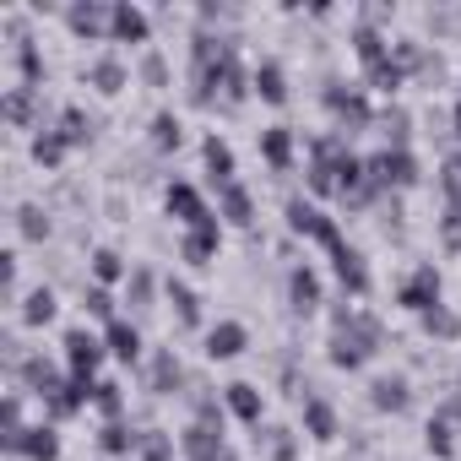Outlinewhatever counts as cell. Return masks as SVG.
<instances>
[{
    "label": "cell",
    "instance_id": "ab89813d",
    "mask_svg": "<svg viewBox=\"0 0 461 461\" xmlns=\"http://www.w3.org/2000/svg\"><path fill=\"white\" fill-rule=\"evenodd\" d=\"M17 66H23V87H39V77H44V60H39V50L23 39V50H17Z\"/></svg>",
    "mask_w": 461,
    "mask_h": 461
},
{
    "label": "cell",
    "instance_id": "e575fe53",
    "mask_svg": "<svg viewBox=\"0 0 461 461\" xmlns=\"http://www.w3.org/2000/svg\"><path fill=\"white\" fill-rule=\"evenodd\" d=\"M98 445H104L109 456H131V445H141V439H136L125 423H104V429H98Z\"/></svg>",
    "mask_w": 461,
    "mask_h": 461
},
{
    "label": "cell",
    "instance_id": "ffe728a7",
    "mask_svg": "<svg viewBox=\"0 0 461 461\" xmlns=\"http://www.w3.org/2000/svg\"><path fill=\"white\" fill-rule=\"evenodd\" d=\"M261 391L250 385V380H234V385H228V412H234V418H245V423H261Z\"/></svg>",
    "mask_w": 461,
    "mask_h": 461
},
{
    "label": "cell",
    "instance_id": "d6986e66",
    "mask_svg": "<svg viewBox=\"0 0 461 461\" xmlns=\"http://www.w3.org/2000/svg\"><path fill=\"white\" fill-rule=\"evenodd\" d=\"M93 391H98V385H87V380H66V385L50 396V412H55V418H71V412H82V407L93 402Z\"/></svg>",
    "mask_w": 461,
    "mask_h": 461
},
{
    "label": "cell",
    "instance_id": "5bb4252c",
    "mask_svg": "<svg viewBox=\"0 0 461 461\" xmlns=\"http://www.w3.org/2000/svg\"><path fill=\"white\" fill-rule=\"evenodd\" d=\"M245 342H250V337H245V326H240V321H222V326H212V331H206V353H212V358H240V353H245Z\"/></svg>",
    "mask_w": 461,
    "mask_h": 461
},
{
    "label": "cell",
    "instance_id": "74e56055",
    "mask_svg": "<svg viewBox=\"0 0 461 461\" xmlns=\"http://www.w3.org/2000/svg\"><path fill=\"white\" fill-rule=\"evenodd\" d=\"M418 321H423V331H429V337H439V342L461 331V321H456V315H450L445 304H439V310H429V315H418Z\"/></svg>",
    "mask_w": 461,
    "mask_h": 461
},
{
    "label": "cell",
    "instance_id": "30bf717a",
    "mask_svg": "<svg viewBox=\"0 0 461 461\" xmlns=\"http://www.w3.org/2000/svg\"><path fill=\"white\" fill-rule=\"evenodd\" d=\"M331 267H337V277H342V288H348V294H369V267H364V256H358L348 240L331 250Z\"/></svg>",
    "mask_w": 461,
    "mask_h": 461
},
{
    "label": "cell",
    "instance_id": "7c38bea8",
    "mask_svg": "<svg viewBox=\"0 0 461 461\" xmlns=\"http://www.w3.org/2000/svg\"><path fill=\"white\" fill-rule=\"evenodd\" d=\"M201 158H206V174L217 179V190H228V185H240V179H234V147H228L222 136H206Z\"/></svg>",
    "mask_w": 461,
    "mask_h": 461
},
{
    "label": "cell",
    "instance_id": "1f68e13d",
    "mask_svg": "<svg viewBox=\"0 0 461 461\" xmlns=\"http://www.w3.org/2000/svg\"><path fill=\"white\" fill-rule=\"evenodd\" d=\"M55 131H60V136H66L71 147H82V141L93 136V120H87L82 109H60V125H55Z\"/></svg>",
    "mask_w": 461,
    "mask_h": 461
},
{
    "label": "cell",
    "instance_id": "8fae6325",
    "mask_svg": "<svg viewBox=\"0 0 461 461\" xmlns=\"http://www.w3.org/2000/svg\"><path fill=\"white\" fill-rule=\"evenodd\" d=\"M261 158H267L272 174H288V163H294V131L288 125H267L261 131Z\"/></svg>",
    "mask_w": 461,
    "mask_h": 461
},
{
    "label": "cell",
    "instance_id": "8992f818",
    "mask_svg": "<svg viewBox=\"0 0 461 461\" xmlns=\"http://www.w3.org/2000/svg\"><path fill=\"white\" fill-rule=\"evenodd\" d=\"M402 310H412V315H429V310H439V272L423 261L407 283H402Z\"/></svg>",
    "mask_w": 461,
    "mask_h": 461
},
{
    "label": "cell",
    "instance_id": "f35d334b",
    "mask_svg": "<svg viewBox=\"0 0 461 461\" xmlns=\"http://www.w3.org/2000/svg\"><path fill=\"white\" fill-rule=\"evenodd\" d=\"M33 93H39V87H17V93L6 98V120H12V125H28V120H33Z\"/></svg>",
    "mask_w": 461,
    "mask_h": 461
},
{
    "label": "cell",
    "instance_id": "7bdbcfd3",
    "mask_svg": "<svg viewBox=\"0 0 461 461\" xmlns=\"http://www.w3.org/2000/svg\"><path fill=\"white\" fill-rule=\"evenodd\" d=\"M141 461H174L168 434H141Z\"/></svg>",
    "mask_w": 461,
    "mask_h": 461
},
{
    "label": "cell",
    "instance_id": "f6af8a7d",
    "mask_svg": "<svg viewBox=\"0 0 461 461\" xmlns=\"http://www.w3.org/2000/svg\"><path fill=\"white\" fill-rule=\"evenodd\" d=\"M87 315L114 321V299H109V288H87Z\"/></svg>",
    "mask_w": 461,
    "mask_h": 461
},
{
    "label": "cell",
    "instance_id": "603a6c76",
    "mask_svg": "<svg viewBox=\"0 0 461 461\" xmlns=\"http://www.w3.org/2000/svg\"><path fill=\"white\" fill-rule=\"evenodd\" d=\"M250 82H256V93H261L267 104H283V98H288V77H283V66H277V60H261Z\"/></svg>",
    "mask_w": 461,
    "mask_h": 461
},
{
    "label": "cell",
    "instance_id": "277c9868",
    "mask_svg": "<svg viewBox=\"0 0 461 461\" xmlns=\"http://www.w3.org/2000/svg\"><path fill=\"white\" fill-rule=\"evenodd\" d=\"M326 109L342 120V136L369 125V98H364V87H342V82H331V87H326Z\"/></svg>",
    "mask_w": 461,
    "mask_h": 461
},
{
    "label": "cell",
    "instance_id": "836d02e7",
    "mask_svg": "<svg viewBox=\"0 0 461 461\" xmlns=\"http://www.w3.org/2000/svg\"><path fill=\"white\" fill-rule=\"evenodd\" d=\"M23 321H28V326H50V321H55V294H50V288L28 294V304H23Z\"/></svg>",
    "mask_w": 461,
    "mask_h": 461
},
{
    "label": "cell",
    "instance_id": "d4e9b609",
    "mask_svg": "<svg viewBox=\"0 0 461 461\" xmlns=\"http://www.w3.org/2000/svg\"><path fill=\"white\" fill-rule=\"evenodd\" d=\"M217 217H228V222L250 228V217H256V206H250V190H245V185H228V190H222V212H217Z\"/></svg>",
    "mask_w": 461,
    "mask_h": 461
},
{
    "label": "cell",
    "instance_id": "681fc988",
    "mask_svg": "<svg viewBox=\"0 0 461 461\" xmlns=\"http://www.w3.org/2000/svg\"><path fill=\"white\" fill-rule=\"evenodd\" d=\"M267 450H272L277 461H294V439H288V429H272V434H267Z\"/></svg>",
    "mask_w": 461,
    "mask_h": 461
},
{
    "label": "cell",
    "instance_id": "ac0fdd59",
    "mask_svg": "<svg viewBox=\"0 0 461 461\" xmlns=\"http://www.w3.org/2000/svg\"><path fill=\"white\" fill-rule=\"evenodd\" d=\"M17 456H28V461H55V456H60V434H55L50 423H39V429H23V439H17Z\"/></svg>",
    "mask_w": 461,
    "mask_h": 461
},
{
    "label": "cell",
    "instance_id": "bcb514c9",
    "mask_svg": "<svg viewBox=\"0 0 461 461\" xmlns=\"http://www.w3.org/2000/svg\"><path fill=\"white\" fill-rule=\"evenodd\" d=\"M439 234H445V245H450V250H461V206H445Z\"/></svg>",
    "mask_w": 461,
    "mask_h": 461
},
{
    "label": "cell",
    "instance_id": "4dcf8cb0",
    "mask_svg": "<svg viewBox=\"0 0 461 461\" xmlns=\"http://www.w3.org/2000/svg\"><path fill=\"white\" fill-rule=\"evenodd\" d=\"M87 77H93V87H98V93H120V87H125V66H120L114 55H109V60H98Z\"/></svg>",
    "mask_w": 461,
    "mask_h": 461
},
{
    "label": "cell",
    "instance_id": "4316f807",
    "mask_svg": "<svg viewBox=\"0 0 461 461\" xmlns=\"http://www.w3.org/2000/svg\"><path fill=\"white\" fill-rule=\"evenodd\" d=\"M304 429H310L315 439H331V434H337V412H331L321 396H304Z\"/></svg>",
    "mask_w": 461,
    "mask_h": 461
},
{
    "label": "cell",
    "instance_id": "7a4b0ae2",
    "mask_svg": "<svg viewBox=\"0 0 461 461\" xmlns=\"http://www.w3.org/2000/svg\"><path fill=\"white\" fill-rule=\"evenodd\" d=\"M364 168H369L375 195H380V190H412V185H418V158H412L407 147H385V152L369 158Z\"/></svg>",
    "mask_w": 461,
    "mask_h": 461
},
{
    "label": "cell",
    "instance_id": "f907efd6",
    "mask_svg": "<svg viewBox=\"0 0 461 461\" xmlns=\"http://www.w3.org/2000/svg\"><path fill=\"white\" fill-rule=\"evenodd\" d=\"M456 136H461V104H456Z\"/></svg>",
    "mask_w": 461,
    "mask_h": 461
},
{
    "label": "cell",
    "instance_id": "7dc6e473",
    "mask_svg": "<svg viewBox=\"0 0 461 461\" xmlns=\"http://www.w3.org/2000/svg\"><path fill=\"white\" fill-rule=\"evenodd\" d=\"M385 136H391V147H407V114L402 109H385Z\"/></svg>",
    "mask_w": 461,
    "mask_h": 461
},
{
    "label": "cell",
    "instance_id": "c3c4849f",
    "mask_svg": "<svg viewBox=\"0 0 461 461\" xmlns=\"http://www.w3.org/2000/svg\"><path fill=\"white\" fill-rule=\"evenodd\" d=\"M147 299H152V277L147 272H131V304L147 310Z\"/></svg>",
    "mask_w": 461,
    "mask_h": 461
},
{
    "label": "cell",
    "instance_id": "5b68a950",
    "mask_svg": "<svg viewBox=\"0 0 461 461\" xmlns=\"http://www.w3.org/2000/svg\"><path fill=\"white\" fill-rule=\"evenodd\" d=\"M104 353H109V348H104L93 331H82V326L66 331V364H71V380H87V385H93V369L104 364Z\"/></svg>",
    "mask_w": 461,
    "mask_h": 461
},
{
    "label": "cell",
    "instance_id": "cb8c5ba5",
    "mask_svg": "<svg viewBox=\"0 0 461 461\" xmlns=\"http://www.w3.org/2000/svg\"><path fill=\"white\" fill-rule=\"evenodd\" d=\"M23 380H28V385H33V391H39L44 402H50V396H55V391L66 385V380L55 375V364H44V358H23Z\"/></svg>",
    "mask_w": 461,
    "mask_h": 461
},
{
    "label": "cell",
    "instance_id": "f546056e",
    "mask_svg": "<svg viewBox=\"0 0 461 461\" xmlns=\"http://www.w3.org/2000/svg\"><path fill=\"white\" fill-rule=\"evenodd\" d=\"M450 423H456V418H445V412H434V418H429V429H423V434H429V450H434L439 461H445V456L456 450V434H450Z\"/></svg>",
    "mask_w": 461,
    "mask_h": 461
},
{
    "label": "cell",
    "instance_id": "6da1fadb",
    "mask_svg": "<svg viewBox=\"0 0 461 461\" xmlns=\"http://www.w3.org/2000/svg\"><path fill=\"white\" fill-rule=\"evenodd\" d=\"M380 321L369 310H337V331H331V364L337 369H364L380 348Z\"/></svg>",
    "mask_w": 461,
    "mask_h": 461
},
{
    "label": "cell",
    "instance_id": "3957f363",
    "mask_svg": "<svg viewBox=\"0 0 461 461\" xmlns=\"http://www.w3.org/2000/svg\"><path fill=\"white\" fill-rule=\"evenodd\" d=\"M288 228H294V234H304V240H315V245H326V250L342 245V228L321 206H310V201H288Z\"/></svg>",
    "mask_w": 461,
    "mask_h": 461
},
{
    "label": "cell",
    "instance_id": "ee69618b",
    "mask_svg": "<svg viewBox=\"0 0 461 461\" xmlns=\"http://www.w3.org/2000/svg\"><path fill=\"white\" fill-rule=\"evenodd\" d=\"M141 82H147V87H163V82H168V66H163V55H158V50L141 60Z\"/></svg>",
    "mask_w": 461,
    "mask_h": 461
},
{
    "label": "cell",
    "instance_id": "d590c367",
    "mask_svg": "<svg viewBox=\"0 0 461 461\" xmlns=\"http://www.w3.org/2000/svg\"><path fill=\"white\" fill-rule=\"evenodd\" d=\"M93 407H98L109 423H120V412H125V396H120V385H114V380H104V385L93 391Z\"/></svg>",
    "mask_w": 461,
    "mask_h": 461
},
{
    "label": "cell",
    "instance_id": "44dd1931",
    "mask_svg": "<svg viewBox=\"0 0 461 461\" xmlns=\"http://www.w3.org/2000/svg\"><path fill=\"white\" fill-rule=\"evenodd\" d=\"M369 391H375L369 402H375L380 412H407V402H412V396H407V380H402V375H385V380H375Z\"/></svg>",
    "mask_w": 461,
    "mask_h": 461
},
{
    "label": "cell",
    "instance_id": "60d3db41",
    "mask_svg": "<svg viewBox=\"0 0 461 461\" xmlns=\"http://www.w3.org/2000/svg\"><path fill=\"white\" fill-rule=\"evenodd\" d=\"M17 228H23V240H44V234H50V217H44L39 206H23V212H17Z\"/></svg>",
    "mask_w": 461,
    "mask_h": 461
},
{
    "label": "cell",
    "instance_id": "b9f144b4",
    "mask_svg": "<svg viewBox=\"0 0 461 461\" xmlns=\"http://www.w3.org/2000/svg\"><path fill=\"white\" fill-rule=\"evenodd\" d=\"M439 190H445V206H461V158L439 168Z\"/></svg>",
    "mask_w": 461,
    "mask_h": 461
},
{
    "label": "cell",
    "instance_id": "4fadbf2b",
    "mask_svg": "<svg viewBox=\"0 0 461 461\" xmlns=\"http://www.w3.org/2000/svg\"><path fill=\"white\" fill-rule=\"evenodd\" d=\"M168 212H174V217H179L185 228H195V222H206V217H212L195 185H168Z\"/></svg>",
    "mask_w": 461,
    "mask_h": 461
},
{
    "label": "cell",
    "instance_id": "9a60e30c",
    "mask_svg": "<svg viewBox=\"0 0 461 461\" xmlns=\"http://www.w3.org/2000/svg\"><path fill=\"white\" fill-rule=\"evenodd\" d=\"M120 44H147V33H152V23H147V12L141 6H125V0H120V6H114V28H109Z\"/></svg>",
    "mask_w": 461,
    "mask_h": 461
},
{
    "label": "cell",
    "instance_id": "8d00e7d4",
    "mask_svg": "<svg viewBox=\"0 0 461 461\" xmlns=\"http://www.w3.org/2000/svg\"><path fill=\"white\" fill-rule=\"evenodd\" d=\"M93 277H98V288H109V283L125 277V261H120L114 250H98V256H93Z\"/></svg>",
    "mask_w": 461,
    "mask_h": 461
},
{
    "label": "cell",
    "instance_id": "83f0119b",
    "mask_svg": "<svg viewBox=\"0 0 461 461\" xmlns=\"http://www.w3.org/2000/svg\"><path fill=\"white\" fill-rule=\"evenodd\" d=\"M66 152H71V141H66L60 131H44V136H33V158H39L44 168H60V163H66Z\"/></svg>",
    "mask_w": 461,
    "mask_h": 461
},
{
    "label": "cell",
    "instance_id": "e0dca14e",
    "mask_svg": "<svg viewBox=\"0 0 461 461\" xmlns=\"http://www.w3.org/2000/svg\"><path fill=\"white\" fill-rule=\"evenodd\" d=\"M104 348H109L120 364H136V358H141V337H136L131 321H109V326H104Z\"/></svg>",
    "mask_w": 461,
    "mask_h": 461
},
{
    "label": "cell",
    "instance_id": "f1b7e54d",
    "mask_svg": "<svg viewBox=\"0 0 461 461\" xmlns=\"http://www.w3.org/2000/svg\"><path fill=\"white\" fill-rule=\"evenodd\" d=\"M179 380H185V369H179V358H174V353L163 348V353L152 358V391H158V396H168V391H174Z\"/></svg>",
    "mask_w": 461,
    "mask_h": 461
},
{
    "label": "cell",
    "instance_id": "d6a6232c",
    "mask_svg": "<svg viewBox=\"0 0 461 461\" xmlns=\"http://www.w3.org/2000/svg\"><path fill=\"white\" fill-rule=\"evenodd\" d=\"M179 141H185V125H179L174 114H158V120H152V147H158V152H174Z\"/></svg>",
    "mask_w": 461,
    "mask_h": 461
},
{
    "label": "cell",
    "instance_id": "ba28073f",
    "mask_svg": "<svg viewBox=\"0 0 461 461\" xmlns=\"http://www.w3.org/2000/svg\"><path fill=\"white\" fill-rule=\"evenodd\" d=\"M217 240H222V228H217V217H206V222L185 228V245H179V256H185L190 267H212V256H217Z\"/></svg>",
    "mask_w": 461,
    "mask_h": 461
},
{
    "label": "cell",
    "instance_id": "2e32d148",
    "mask_svg": "<svg viewBox=\"0 0 461 461\" xmlns=\"http://www.w3.org/2000/svg\"><path fill=\"white\" fill-rule=\"evenodd\" d=\"M288 299H294V310H299V315L321 310V277H315L310 267H294V272H288Z\"/></svg>",
    "mask_w": 461,
    "mask_h": 461
},
{
    "label": "cell",
    "instance_id": "484cf974",
    "mask_svg": "<svg viewBox=\"0 0 461 461\" xmlns=\"http://www.w3.org/2000/svg\"><path fill=\"white\" fill-rule=\"evenodd\" d=\"M168 304H174V315H179V326L190 331V326H201V299L185 288V283H174L168 277Z\"/></svg>",
    "mask_w": 461,
    "mask_h": 461
},
{
    "label": "cell",
    "instance_id": "9c48e42d",
    "mask_svg": "<svg viewBox=\"0 0 461 461\" xmlns=\"http://www.w3.org/2000/svg\"><path fill=\"white\" fill-rule=\"evenodd\" d=\"M66 23H71L77 39H98V33L114 28V6H98V0H87V6H71V12H66Z\"/></svg>",
    "mask_w": 461,
    "mask_h": 461
},
{
    "label": "cell",
    "instance_id": "52a82bcc",
    "mask_svg": "<svg viewBox=\"0 0 461 461\" xmlns=\"http://www.w3.org/2000/svg\"><path fill=\"white\" fill-rule=\"evenodd\" d=\"M179 445H185V456H190V461H240V456H234V445H228L217 429H201V423H190Z\"/></svg>",
    "mask_w": 461,
    "mask_h": 461
},
{
    "label": "cell",
    "instance_id": "7402d4cb",
    "mask_svg": "<svg viewBox=\"0 0 461 461\" xmlns=\"http://www.w3.org/2000/svg\"><path fill=\"white\" fill-rule=\"evenodd\" d=\"M353 50H358V60H364V71H375V66L391 60V44H385L375 28H364V23H358V33H353Z\"/></svg>",
    "mask_w": 461,
    "mask_h": 461
}]
</instances>
